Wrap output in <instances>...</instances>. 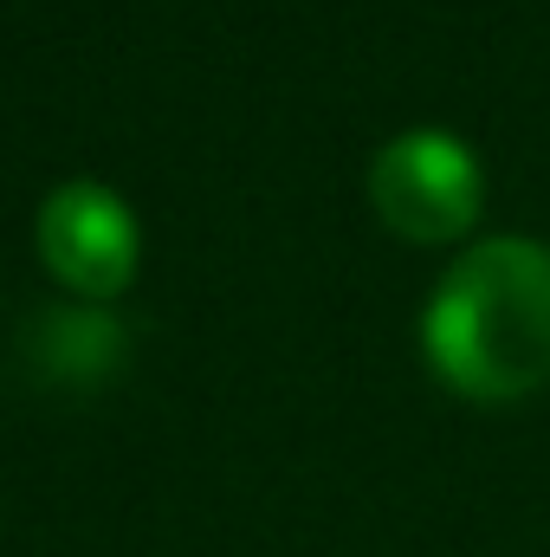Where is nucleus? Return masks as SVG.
Instances as JSON below:
<instances>
[{
	"instance_id": "20e7f679",
	"label": "nucleus",
	"mask_w": 550,
	"mask_h": 557,
	"mask_svg": "<svg viewBox=\"0 0 550 557\" xmlns=\"http://www.w3.org/2000/svg\"><path fill=\"white\" fill-rule=\"evenodd\" d=\"M33 357H39V370L59 376V383H98V376H111V363L124 357V324L104 318L98 305L46 311L39 331H33Z\"/></svg>"
},
{
	"instance_id": "7ed1b4c3",
	"label": "nucleus",
	"mask_w": 550,
	"mask_h": 557,
	"mask_svg": "<svg viewBox=\"0 0 550 557\" xmlns=\"http://www.w3.org/2000/svg\"><path fill=\"white\" fill-rule=\"evenodd\" d=\"M39 260L65 292H78V305H104L124 298L130 278L142 267V234H137V208L98 182V175H72L39 201Z\"/></svg>"
},
{
	"instance_id": "f03ea898",
	"label": "nucleus",
	"mask_w": 550,
	"mask_h": 557,
	"mask_svg": "<svg viewBox=\"0 0 550 557\" xmlns=\"http://www.w3.org/2000/svg\"><path fill=\"white\" fill-rule=\"evenodd\" d=\"M370 201L389 234L414 247H447L479 227L486 175L479 156L440 124H414L370 156Z\"/></svg>"
},
{
	"instance_id": "f257e3e1",
	"label": "nucleus",
	"mask_w": 550,
	"mask_h": 557,
	"mask_svg": "<svg viewBox=\"0 0 550 557\" xmlns=\"http://www.w3.org/2000/svg\"><path fill=\"white\" fill-rule=\"evenodd\" d=\"M427 370L466 403H525L550 383V247L525 234L473 240L421 311Z\"/></svg>"
}]
</instances>
